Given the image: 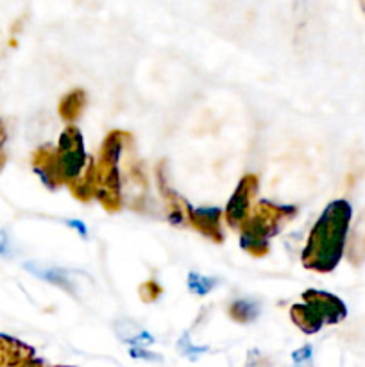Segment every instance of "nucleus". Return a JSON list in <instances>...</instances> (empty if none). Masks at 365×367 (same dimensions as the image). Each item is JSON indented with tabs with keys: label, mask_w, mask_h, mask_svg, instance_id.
Segmentation results:
<instances>
[{
	"label": "nucleus",
	"mask_w": 365,
	"mask_h": 367,
	"mask_svg": "<svg viewBox=\"0 0 365 367\" xmlns=\"http://www.w3.org/2000/svg\"><path fill=\"white\" fill-rule=\"evenodd\" d=\"M310 357H312V348H310V346H306V348H303V350H299V351H296V353H294V360H296L297 364L306 362Z\"/></svg>",
	"instance_id": "6"
},
{
	"label": "nucleus",
	"mask_w": 365,
	"mask_h": 367,
	"mask_svg": "<svg viewBox=\"0 0 365 367\" xmlns=\"http://www.w3.org/2000/svg\"><path fill=\"white\" fill-rule=\"evenodd\" d=\"M11 255V242L4 229H0V256H9Z\"/></svg>",
	"instance_id": "5"
},
{
	"label": "nucleus",
	"mask_w": 365,
	"mask_h": 367,
	"mask_svg": "<svg viewBox=\"0 0 365 367\" xmlns=\"http://www.w3.org/2000/svg\"><path fill=\"white\" fill-rule=\"evenodd\" d=\"M213 283H215L213 280L201 276V274H195V272H192V274H190L188 285H190V289L193 290V292H197V294L210 292V290L213 289Z\"/></svg>",
	"instance_id": "3"
},
{
	"label": "nucleus",
	"mask_w": 365,
	"mask_h": 367,
	"mask_svg": "<svg viewBox=\"0 0 365 367\" xmlns=\"http://www.w3.org/2000/svg\"><path fill=\"white\" fill-rule=\"evenodd\" d=\"M349 215H351V208L344 201L330 204L324 217L315 228L314 244L317 246L319 260L324 262L322 267L331 269L339 262L342 255L344 237H346V229H348Z\"/></svg>",
	"instance_id": "1"
},
{
	"label": "nucleus",
	"mask_w": 365,
	"mask_h": 367,
	"mask_svg": "<svg viewBox=\"0 0 365 367\" xmlns=\"http://www.w3.org/2000/svg\"><path fill=\"white\" fill-rule=\"evenodd\" d=\"M179 350L183 351L185 355H188L190 359H195L197 355L204 353V351H206V348H193V346L188 342V335H185V339H181L179 341Z\"/></svg>",
	"instance_id": "4"
},
{
	"label": "nucleus",
	"mask_w": 365,
	"mask_h": 367,
	"mask_svg": "<svg viewBox=\"0 0 365 367\" xmlns=\"http://www.w3.org/2000/svg\"><path fill=\"white\" fill-rule=\"evenodd\" d=\"M26 269H29L35 276L43 278V280L51 281V283H56V285L64 287V289L72 287L70 278H69V272L66 271H60V269H47V267H42V265H36V264H26Z\"/></svg>",
	"instance_id": "2"
},
{
	"label": "nucleus",
	"mask_w": 365,
	"mask_h": 367,
	"mask_svg": "<svg viewBox=\"0 0 365 367\" xmlns=\"http://www.w3.org/2000/svg\"><path fill=\"white\" fill-rule=\"evenodd\" d=\"M69 224H70V226H75V228H78L79 233L86 235V228H84V224H81V222H78V220H70Z\"/></svg>",
	"instance_id": "7"
}]
</instances>
